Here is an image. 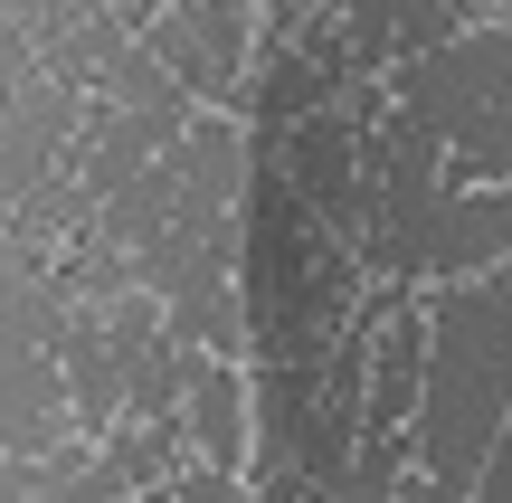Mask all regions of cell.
<instances>
[{
	"label": "cell",
	"instance_id": "3",
	"mask_svg": "<svg viewBox=\"0 0 512 503\" xmlns=\"http://www.w3.org/2000/svg\"><path fill=\"white\" fill-rule=\"evenodd\" d=\"M437 200H446V152L408 105H389L361 133V276H427V238H437Z\"/></svg>",
	"mask_w": 512,
	"mask_h": 503
},
{
	"label": "cell",
	"instance_id": "1",
	"mask_svg": "<svg viewBox=\"0 0 512 503\" xmlns=\"http://www.w3.org/2000/svg\"><path fill=\"white\" fill-rule=\"evenodd\" d=\"M512 418V257L456 276L427 304V371H418V456L446 494H475Z\"/></svg>",
	"mask_w": 512,
	"mask_h": 503
},
{
	"label": "cell",
	"instance_id": "13",
	"mask_svg": "<svg viewBox=\"0 0 512 503\" xmlns=\"http://www.w3.org/2000/svg\"><path fill=\"white\" fill-rule=\"evenodd\" d=\"M190 19H200L209 57H219L228 86H247V48H256V0H190Z\"/></svg>",
	"mask_w": 512,
	"mask_h": 503
},
{
	"label": "cell",
	"instance_id": "9",
	"mask_svg": "<svg viewBox=\"0 0 512 503\" xmlns=\"http://www.w3.org/2000/svg\"><path fill=\"white\" fill-rule=\"evenodd\" d=\"M181 200H190V171H181V152H162V162H143L124 190H105V200H95V219L76 228V238L143 247V238H162V228L181 219Z\"/></svg>",
	"mask_w": 512,
	"mask_h": 503
},
{
	"label": "cell",
	"instance_id": "12",
	"mask_svg": "<svg viewBox=\"0 0 512 503\" xmlns=\"http://www.w3.org/2000/svg\"><path fill=\"white\" fill-rule=\"evenodd\" d=\"M95 95H105V105H190V95H181V76H171L162 57L143 48V38H124V48L105 57V76H95Z\"/></svg>",
	"mask_w": 512,
	"mask_h": 503
},
{
	"label": "cell",
	"instance_id": "2",
	"mask_svg": "<svg viewBox=\"0 0 512 503\" xmlns=\"http://www.w3.org/2000/svg\"><path fill=\"white\" fill-rule=\"evenodd\" d=\"M389 95L437 133L446 152V190H484L512 181V19L456 29L446 48L389 67Z\"/></svg>",
	"mask_w": 512,
	"mask_h": 503
},
{
	"label": "cell",
	"instance_id": "8",
	"mask_svg": "<svg viewBox=\"0 0 512 503\" xmlns=\"http://www.w3.org/2000/svg\"><path fill=\"white\" fill-rule=\"evenodd\" d=\"M181 171H190L181 219H238V190H247V124H238V114H219V105H200V114H190V133H181Z\"/></svg>",
	"mask_w": 512,
	"mask_h": 503
},
{
	"label": "cell",
	"instance_id": "7",
	"mask_svg": "<svg viewBox=\"0 0 512 503\" xmlns=\"http://www.w3.org/2000/svg\"><path fill=\"white\" fill-rule=\"evenodd\" d=\"M512 257V181L484 190H446L437 200V238H427V276H475V266Z\"/></svg>",
	"mask_w": 512,
	"mask_h": 503
},
{
	"label": "cell",
	"instance_id": "17",
	"mask_svg": "<svg viewBox=\"0 0 512 503\" xmlns=\"http://www.w3.org/2000/svg\"><path fill=\"white\" fill-rule=\"evenodd\" d=\"M10 86H19V76H10V67H0V95H10Z\"/></svg>",
	"mask_w": 512,
	"mask_h": 503
},
{
	"label": "cell",
	"instance_id": "4",
	"mask_svg": "<svg viewBox=\"0 0 512 503\" xmlns=\"http://www.w3.org/2000/svg\"><path fill=\"white\" fill-rule=\"evenodd\" d=\"M76 133H86V86L19 76V86L0 95V209H19L48 171H67Z\"/></svg>",
	"mask_w": 512,
	"mask_h": 503
},
{
	"label": "cell",
	"instance_id": "6",
	"mask_svg": "<svg viewBox=\"0 0 512 503\" xmlns=\"http://www.w3.org/2000/svg\"><path fill=\"white\" fill-rule=\"evenodd\" d=\"M0 447L29 456V466L76 447V399H67V361H57V352L0 361Z\"/></svg>",
	"mask_w": 512,
	"mask_h": 503
},
{
	"label": "cell",
	"instance_id": "16",
	"mask_svg": "<svg viewBox=\"0 0 512 503\" xmlns=\"http://www.w3.org/2000/svg\"><path fill=\"white\" fill-rule=\"evenodd\" d=\"M475 494H494V503H512V418H503V437H494V456H484V475H475Z\"/></svg>",
	"mask_w": 512,
	"mask_h": 503
},
{
	"label": "cell",
	"instance_id": "15",
	"mask_svg": "<svg viewBox=\"0 0 512 503\" xmlns=\"http://www.w3.org/2000/svg\"><path fill=\"white\" fill-rule=\"evenodd\" d=\"M465 19H475V0H399V67L427 57V48H446Z\"/></svg>",
	"mask_w": 512,
	"mask_h": 503
},
{
	"label": "cell",
	"instance_id": "5",
	"mask_svg": "<svg viewBox=\"0 0 512 503\" xmlns=\"http://www.w3.org/2000/svg\"><path fill=\"white\" fill-rule=\"evenodd\" d=\"M275 162H285V181L304 190L342 238H361V133H351L332 105L323 114H294L285 143H275Z\"/></svg>",
	"mask_w": 512,
	"mask_h": 503
},
{
	"label": "cell",
	"instance_id": "10",
	"mask_svg": "<svg viewBox=\"0 0 512 503\" xmlns=\"http://www.w3.org/2000/svg\"><path fill=\"white\" fill-rule=\"evenodd\" d=\"M181 418H190V437H200V456L209 466H228V475H247V361H219L209 352L200 361V380H190V399H181Z\"/></svg>",
	"mask_w": 512,
	"mask_h": 503
},
{
	"label": "cell",
	"instance_id": "14",
	"mask_svg": "<svg viewBox=\"0 0 512 503\" xmlns=\"http://www.w3.org/2000/svg\"><path fill=\"white\" fill-rule=\"evenodd\" d=\"M152 342H162V295H152V285H124V295L105 304V352L133 371V361H143Z\"/></svg>",
	"mask_w": 512,
	"mask_h": 503
},
{
	"label": "cell",
	"instance_id": "11",
	"mask_svg": "<svg viewBox=\"0 0 512 503\" xmlns=\"http://www.w3.org/2000/svg\"><path fill=\"white\" fill-rule=\"evenodd\" d=\"M351 76H332L323 57H304L285 38V48H266V76H256V105H247V133H285L294 114H323L332 95H342Z\"/></svg>",
	"mask_w": 512,
	"mask_h": 503
}]
</instances>
